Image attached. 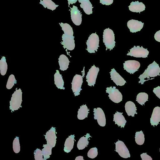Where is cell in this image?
<instances>
[{"mask_svg": "<svg viewBox=\"0 0 160 160\" xmlns=\"http://www.w3.org/2000/svg\"><path fill=\"white\" fill-rule=\"evenodd\" d=\"M160 68L158 64L155 61L150 64L148 68L145 70L144 72L140 75L138 78L140 79L139 83L143 84L146 81L145 79H148V80L154 79V77L157 76H160Z\"/></svg>", "mask_w": 160, "mask_h": 160, "instance_id": "6da1fadb", "label": "cell"}, {"mask_svg": "<svg viewBox=\"0 0 160 160\" xmlns=\"http://www.w3.org/2000/svg\"><path fill=\"white\" fill-rule=\"evenodd\" d=\"M103 42L106 48V50H112L115 46L114 34L113 31L108 28L104 30L103 35Z\"/></svg>", "mask_w": 160, "mask_h": 160, "instance_id": "7a4b0ae2", "label": "cell"}, {"mask_svg": "<svg viewBox=\"0 0 160 160\" xmlns=\"http://www.w3.org/2000/svg\"><path fill=\"white\" fill-rule=\"evenodd\" d=\"M22 94L21 89H16L12 94L10 101V109L12 111L16 110L20 107L22 101Z\"/></svg>", "mask_w": 160, "mask_h": 160, "instance_id": "3957f363", "label": "cell"}, {"mask_svg": "<svg viewBox=\"0 0 160 160\" xmlns=\"http://www.w3.org/2000/svg\"><path fill=\"white\" fill-rule=\"evenodd\" d=\"M99 38L97 34L95 33H92L91 34L87 41V50L90 53H95L97 51V49L99 47Z\"/></svg>", "mask_w": 160, "mask_h": 160, "instance_id": "277c9868", "label": "cell"}, {"mask_svg": "<svg viewBox=\"0 0 160 160\" xmlns=\"http://www.w3.org/2000/svg\"><path fill=\"white\" fill-rule=\"evenodd\" d=\"M149 52L147 48H143L142 46L140 47L138 46L136 47L134 46L130 49V51L127 54V55H129L136 58H146L148 57Z\"/></svg>", "mask_w": 160, "mask_h": 160, "instance_id": "5b68a950", "label": "cell"}, {"mask_svg": "<svg viewBox=\"0 0 160 160\" xmlns=\"http://www.w3.org/2000/svg\"><path fill=\"white\" fill-rule=\"evenodd\" d=\"M106 91L109 94V99L113 102L118 103L122 101V95L115 87H107Z\"/></svg>", "mask_w": 160, "mask_h": 160, "instance_id": "8992f818", "label": "cell"}, {"mask_svg": "<svg viewBox=\"0 0 160 160\" xmlns=\"http://www.w3.org/2000/svg\"><path fill=\"white\" fill-rule=\"evenodd\" d=\"M83 83V76L76 74L73 78L72 84V89L75 96L80 95V91L82 90L81 86Z\"/></svg>", "mask_w": 160, "mask_h": 160, "instance_id": "52a82bcc", "label": "cell"}, {"mask_svg": "<svg viewBox=\"0 0 160 160\" xmlns=\"http://www.w3.org/2000/svg\"><path fill=\"white\" fill-rule=\"evenodd\" d=\"M99 69L94 65L89 70L86 76V81L89 86H94Z\"/></svg>", "mask_w": 160, "mask_h": 160, "instance_id": "ba28073f", "label": "cell"}, {"mask_svg": "<svg viewBox=\"0 0 160 160\" xmlns=\"http://www.w3.org/2000/svg\"><path fill=\"white\" fill-rule=\"evenodd\" d=\"M123 68L130 74H133L138 70L140 66L139 62L135 60H128L123 63Z\"/></svg>", "mask_w": 160, "mask_h": 160, "instance_id": "9c48e42d", "label": "cell"}, {"mask_svg": "<svg viewBox=\"0 0 160 160\" xmlns=\"http://www.w3.org/2000/svg\"><path fill=\"white\" fill-rule=\"evenodd\" d=\"M115 144V151L118 152L121 157L124 158H127L130 157L129 152L122 141L118 140Z\"/></svg>", "mask_w": 160, "mask_h": 160, "instance_id": "30bf717a", "label": "cell"}, {"mask_svg": "<svg viewBox=\"0 0 160 160\" xmlns=\"http://www.w3.org/2000/svg\"><path fill=\"white\" fill-rule=\"evenodd\" d=\"M74 37L67 35L63 34L62 36V41L61 43L63 45V48L69 50H72L75 48Z\"/></svg>", "mask_w": 160, "mask_h": 160, "instance_id": "8fae6325", "label": "cell"}, {"mask_svg": "<svg viewBox=\"0 0 160 160\" xmlns=\"http://www.w3.org/2000/svg\"><path fill=\"white\" fill-rule=\"evenodd\" d=\"M71 17L73 22L77 26L80 25L82 22V14L77 7L73 5L72 8L70 7Z\"/></svg>", "mask_w": 160, "mask_h": 160, "instance_id": "7c38bea8", "label": "cell"}, {"mask_svg": "<svg viewBox=\"0 0 160 160\" xmlns=\"http://www.w3.org/2000/svg\"><path fill=\"white\" fill-rule=\"evenodd\" d=\"M94 119L97 120L98 124L101 126L104 127L106 125V119L105 114L100 108L93 109Z\"/></svg>", "mask_w": 160, "mask_h": 160, "instance_id": "4fadbf2b", "label": "cell"}, {"mask_svg": "<svg viewBox=\"0 0 160 160\" xmlns=\"http://www.w3.org/2000/svg\"><path fill=\"white\" fill-rule=\"evenodd\" d=\"M144 23L137 20L131 19L127 22V26L132 32L140 31L142 28Z\"/></svg>", "mask_w": 160, "mask_h": 160, "instance_id": "5bb4252c", "label": "cell"}, {"mask_svg": "<svg viewBox=\"0 0 160 160\" xmlns=\"http://www.w3.org/2000/svg\"><path fill=\"white\" fill-rule=\"evenodd\" d=\"M110 73L111 80L117 86H122L124 85L126 82L123 78L120 75L115 69H112Z\"/></svg>", "mask_w": 160, "mask_h": 160, "instance_id": "9a60e30c", "label": "cell"}, {"mask_svg": "<svg viewBox=\"0 0 160 160\" xmlns=\"http://www.w3.org/2000/svg\"><path fill=\"white\" fill-rule=\"evenodd\" d=\"M46 139L47 144L52 148L54 147L56 144V137L55 133V129L52 127L46 133L45 136Z\"/></svg>", "mask_w": 160, "mask_h": 160, "instance_id": "2e32d148", "label": "cell"}, {"mask_svg": "<svg viewBox=\"0 0 160 160\" xmlns=\"http://www.w3.org/2000/svg\"><path fill=\"white\" fill-rule=\"evenodd\" d=\"M128 7L131 11L139 13L144 10L146 8L142 2H139L138 1L132 2Z\"/></svg>", "mask_w": 160, "mask_h": 160, "instance_id": "e0dca14e", "label": "cell"}, {"mask_svg": "<svg viewBox=\"0 0 160 160\" xmlns=\"http://www.w3.org/2000/svg\"><path fill=\"white\" fill-rule=\"evenodd\" d=\"M150 120L152 125H158L160 122V107L157 106L154 108Z\"/></svg>", "mask_w": 160, "mask_h": 160, "instance_id": "ac0fdd59", "label": "cell"}, {"mask_svg": "<svg viewBox=\"0 0 160 160\" xmlns=\"http://www.w3.org/2000/svg\"><path fill=\"white\" fill-rule=\"evenodd\" d=\"M123 112H120L118 111L113 115V121L115 122V124H117L121 128L124 127L127 122L125 118L122 115Z\"/></svg>", "mask_w": 160, "mask_h": 160, "instance_id": "d6986e66", "label": "cell"}, {"mask_svg": "<svg viewBox=\"0 0 160 160\" xmlns=\"http://www.w3.org/2000/svg\"><path fill=\"white\" fill-rule=\"evenodd\" d=\"M81 3L80 6L82 8L84 12L88 15H90L92 13V8H93L89 0H78Z\"/></svg>", "mask_w": 160, "mask_h": 160, "instance_id": "ffe728a7", "label": "cell"}, {"mask_svg": "<svg viewBox=\"0 0 160 160\" xmlns=\"http://www.w3.org/2000/svg\"><path fill=\"white\" fill-rule=\"evenodd\" d=\"M125 108L126 112L128 116L134 117V114H137L136 112L137 108L132 102L129 101L127 102L125 105Z\"/></svg>", "mask_w": 160, "mask_h": 160, "instance_id": "44dd1931", "label": "cell"}, {"mask_svg": "<svg viewBox=\"0 0 160 160\" xmlns=\"http://www.w3.org/2000/svg\"><path fill=\"white\" fill-rule=\"evenodd\" d=\"M69 62L68 58L65 55H61L58 58L60 69L62 71L66 70L68 67Z\"/></svg>", "mask_w": 160, "mask_h": 160, "instance_id": "7402d4cb", "label": "cell"}, {"mask_svg": "<svg viewBox=\"0 0 160 160\" xmlns=\"http://www.w3.org/2000/svg\"><path fill=\"white\" fill-rule=\"evenodd\" d=\"M74 135H71L68 138L64 143V150L67 153L70 152L73 148L74 141Z\"/></svg>", "mask_w": 160, "mask_h": 160, "instance_id": "603a6c76", "label": "cell"}, {"mask_svg": "<svg viewBox=\"0 0 160 160\" xmlns=\"http://www.w3.org/2000/svg\"><path fill=\"white\" fill-rule=\"evenodd\" d=\"M89 137H92L89 133H87L84 136L81 138L78 142L77 147L79 150H82L88 145L89 142L88 139Z\"/></svg>", "mask_w": 160, "mask_h": 160, "instance_id": "cb8c5ba5", "label": "cell"}, {"mask_svg": "<svg viewBox=\"0 0 160 160\" xmlns=\"http://www.w3.org/2000/svg\"><path fill=\"white\" fill-rule=\"evenodd\" d=\"M56 71L54 75V84L58 88L64 89L65 88L63 87L64 82L62 75L60 74L58 70Z\"/></svg>", "mask_w": 160, "mask_h": 160, "instance_id": "d4e9b609", "label": "cell"}, {"mask_svg": "<svg viewBox=\"0 0 160 160\" xmlns=\"http://www.w3.org/2000/svg\"><path fill=\"white\" fill-rule=\"evenodd\" d=\"M89 109L88 108L86 104L80 106L78 112V118L79 120H83L87 118L88 114L89 112Z\"/></svg>", "mask_w": 160, "mask_h": 160, "instance_id": "484cf974", "label": "cell"}, {"mask_svg": "<svg viewBox=\"0 0 160 160\" xmlns=\"http://www.w3.org/2000/svg\"><path fill=\"white\" fill-rule=\"evenodd\" d=\"M39 3L42 5L45 8H47L52 11L55 9L58 6V5H56L51 0H40Z\"/></svg>", "mask_w": 160, "mask_h": 160, "instance_id": "4316f807", "label": "cell"}, {"mask_svg": "<svg viewBox=\"0 0 160 160\" xmlns=\"http://www.w3.org/2000/svg\"><path fill=\"white\" fill-rule=\"evenodd\" d=\"M59 24L62 30L63 31L64 34L71 36H73L72 28L70 25L67 23H63L62 22L59 23Z\"/></svg>", "mask_w": 160, "mask_h": 160, "instance_id": "83f0119b", "label": "cell"}, {"mask_svg": "<svg viewBox=\"0 0 160 160\" xmlns=\"http://www.w3.org/2000/svg\"><path fill=\"white\" fill-rule=\"evenodd\" d=\"M148 95L144 92L139 93L137 96L136 101L141 105H144L145 103L148 101Z\"/></svg>", "mask_w": 160, "mask_h": 160, "instance_id": "f1b7e54d", "label": "cell"}, {"mask_svg": "<svg viewBox=\"0 0 160 160\" xmlns=\"http://www.w3.org/2000/svg\"><path fill=\"white\" fill-rule=\"evenodd\" d=\"M135 138V141L138 145H141L144 143L145 141L144 135L142 131L136 132Z\"/></svg>", "mask_w": 160, "mask_h": 160, "instance_id": "f546056e", "label": "cell"}, {"mask_svg": "<svg viewBox=\"0 0 160 160\" xmlns=\"http://www.w3.org/2000/svg\"><path fill=\"white\" fill-rule=\"evenodd\" d=\"M7 69L8 65L5 57L3 56L0 60V71L1 75L3 76L6 74Z\"/></svg>", "mask_w": 160, "mask_h": 160, "instance_id": "4dcf8cb0", "label": "cell"}, {"mask_svg": "<svg viewBox=\"0 0 160 160\" xmlns=\"http://www.w3.org/2000/svg\"><path fill=\"white\" fill-rule=\"evenodd\" d=\"M43 147L44 148L42 149V152L44 158L47 159L49 158L51 154L52 148L48 144L44 145Z\"/></svg>", "mask_w": 160, "mask_h": 160, "instance_id": "1f68e13d", "label": "cell"}, {"mask_svg": "<svg viewBox=\"0 0 160 160\" xmlns=\"http://www.w3.org/2000/svg\"><path fill=\"white\" fill-rule=\"evenodd\" d=\"M17 81L15 78L13 74L10 75L8 78L7 85L6 88L8 89H11L16 84Z\"/></svg>", "mask_w": 160, "mask_h": 160, "instance_id": "d6a6232c", "label": "cell"}, {"mask_svg": "<svg viewBox=\"0 0 160 160\" xmlns=\"http://www.w3.org/2000/svg\"><path fill=\"white\" fill-rule=\"evenodd\" d=\"M13 148L14 152L16 153H18L20 150V147L18 137H16L13 142Z\"/></svg>", "mask_w": 160, "mask_h": 160, "instance_id": "836d02e7", "label": "cell"}, {"mask_svg": "<svg viewBox=\"0 0 160 160\" xmlns=\"http://www.w3.org/2000/svg\"><path fill=\"white\" fill-rule=\"evenodd\" d=\"M98 154V149L96 147L91 148L88 151L87 154L88 157L94 158L96 157Z\"/></svg>", "mask_w": 160, "mask_h": 160, "instance_id": "e575fe53", "label": "cell"}, {"mask_svg": "<svg viewBox=\"0 0 160 160\" xmlns=\"http://www.w3.org/2000/svg\"><path fill=\"white\" fill-rule=\"evenodd\" d=\"M43 155L42 151L39 149H37L34 153L35 159L36 160H43Z\"/></svg>", "mask_w": 160, "mask_h": 160, "instance_id": "d590c367", "label": "cell"}, {"mask_svg": "<svg viewBox=\"0 0 160 160\" xmlns=\"http://www.w3.org/2000/svg\"><path fill=\"white\" fill-rule=\"evenodd\" d=\"M141 158L142 160H152V158L148 155L147 153H143L140 155Z\"/></svg>", "mask_w": 160, "mask_h": 160, "instance_id": "8d00e7d4", "label": "cell"}, {"mask_svg": "<svg viewBox=\"0 0 160 160\" xmlns=\"http://www.w3.org/2000/svg\"><path fill=\"white\" fill-rule=\"evenodd\" d=\"M153 92L156 96L160 99V86H158L154 88Z\"/></svg>", "mask_w": 160, "mask_h": 160, "instance_id": "74e56055", "label": "cell"}, {"mask_svg": "<svg viewBox=\"0 0 160 160\" xmlns=\"http://www.w3.org/2000/svg\"><path fill=\"white\" fill-rule=\"evenodd\" d=\"M100 3L103 5H110L113 2V0H100Z\"/></svg>", "mask_w": 160, "mask_h": 160, "instance_id": "f35d334b", "label": "cell"}, {"mask_svg": "<svg viewBox=\"0 0 160 160\" xmlns=\"http://www.w3.org/2000/svg\"><path fill=\"white\" fill-rule=\"evenodd\" d=\"M155 40L158 42H160V30L157 31L154 35Z\"/></svg>", "mask_w": 160, "mask_h": 160, "instance_id": "ab89813d", "label": "cell"}, {"mask_svg": "<svg viewBox=\"0 0 160 160\" xmlns=\"http://www.w3.org/2000/svg\"><path fill=\"white\" fill-rule=\"evenodd\" d=\"M77 0H68V7H69V5L70 4H73V3H75L77 2Z\"/></svg>", "mask_w": 160, "mask_h": 160, "instance_id": "60d3db41", "label": "cell"}, {"mask_svg": "<svg viewBox=\"0 0 160 160\" xmlns=\"http://www.w3.org/2000/svg\"><path fill=\"white\" fill-rule=\"evenodd\" d=\"M75 160H84L83 157L82 156H79L76 157Z\"/></svg>", "mask_w": 160, "mask_h": 160, "instance_id": "b9f144b4", "label": "cell"}, {"mask_svg": "<svg viewBox=\"0 0 160 160\" xmlns=\"http://www.w3.org/2000/svg\"></svg>", "mask_w": 160, "mask_h": 160, "instance_id": "7bdbcfd3", "label": "cell"}]
</instances>
